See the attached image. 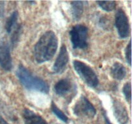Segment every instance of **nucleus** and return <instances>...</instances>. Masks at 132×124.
Returning <instances> with one entry per match:
<instances>
[{
  "label": "nucleus",
  "mask_w": 132,
  "mask_h": 124,
  "mask_svg": "<svg viewBox=\"0 0 132 124\" xmlns=\"http://www.w3.org/2000/svg\"><path fill=\"white\" fill-rule=\"evenodd\" d=\"M0 124H9L4 120L3 118H2L1 117H0Z\"/></svg>",
  "instance_id": "obj_20"
},
{
  "label": "nucleus",
  "mask_w": 132,
  "mask_h": 124,
  "mask_svg": "<svg viewBox=\"0 0 132 124\" xmlns=\"http://www.w3.org/2000/svg\"><path fill=\"white\" fill-rule=\"evenodd\" d=\"M70 40L73 49H83L88 46V29L82 25L73 26L70 31Z\"/></svg>",
  "instance_id": "obj_4"
},
{
  "label": "nucleus",
  "mask_w": 132,
  "mask_h": 124,
  "mask_svg": "<svg viewBox=\"0 0 132 124\" xmlns=\"http://www.w3.org/2000/svg\"><path fill=\"white\" fill-rule=\"evenodd\" d=\"M0 66L6 71H11L12 61L10 52V47L6 41H0Z\"/></svg>",
  "instance_id": "obj_7"
},
{
  "label": "nucleus",
  "mask_w": 132,
  "mask_h": 124,
  "mask_svg": "<svg viewBox=\"0 0 132 124\" xmlns=\"http://www.w3.org/2000/svg\"><path fill=\"white\" fill-rule=\"evenodd\" d=\"M131 83L128 82L126 83L123 87V93L125 94V97H126V100L128 101V102H130L131 101Z\"/></svg>",
  "instance_id": "obj_17"
},
{
  "label": "nucleus",
  "mask_w": 132,
  "mask_h": 124,
  "mask_svg": "<svg viewBox=\"0 0 132 124\" xmlns=\"http://www.w3.org/2000/svg\"><path fill=\"white\" fill-rule=\"evenodd\" d=\"M104 118H105V121H106V122L107 124H112L110 123V120H108V118H107V116H106L105 114H104Z\"/></svg>",
  "instance_id": "obj_21"
},
{
  "label": "nucleus",
  "mask_w": 132,
  "mask_h": 124,
  "mask_svg": "<svg viewBox=\"0 0 132 124\" xmlns=\"http://www.w3.org/2000/svg\"><path fill=\"white\" fill-rule=\"evenodd\" d=\"M23 117L25 124H47L41 116L27 109L23 111Z\"/></svg>",
  "instance_id": "obj_11"
},
{
  "label": "nucleus",
  "mask_w": 132,
  "mask_h": 124,
  "mask_svg": "<svg viewBox=\"0 0 132 124\" xmlns=\"http://www.w3.org/2000/svg\"><path fill=\"white\" fill-rule=\"evenodd\" d=\"M18 18V12L17 11H14L12 13L10 16L8 18L7 21L5 25V28L8 33H10L13 30L14 27L16 25L17 21Z\"/></svg>",
  "instance_id": "obj_14"
},
{
  "label": "nucleus",
  "mask_w": 132,
  "mask_h": 124,
  "mask_svg": "<svg viewBox=\"0 0 132 124\" xmlns=\"http://www.w3.org/2000/svg\"><path fill=\"white\" fill-rule=\"evenodd\" d=\"M21 31V25H18L14 30V33L13 34V36L12 37V44L13 45L18 42V39H19V36H20V32Z\"/></svg>",
  "instance_id": "obj_18"
},
{
  "label": "nucleus",
  "mask_w": 132,
  "mask_h": 124,
  "mask_svg": "<svg viewBox=\"0 0 132 124\" xmlns=\"http://www.w3.org/2000/svg\"><path fill=\"white\" fill-rule=\"evenodd\" d=\"M131 43L130 41L128 45H127L126 49V52H125V56H126V59L127 62L130 65H131Z\"/></svg>",
  "instance_id": "obj_19"
},
{
  "label": "nucleus",
  "mask_w": 132,
  "mask_h": 124,
  "mask_svg": "<svg viewBox=\"0 0 132 124\" xmlns=\"http://www.w3.org/2000/svg\"><path fill=\"white\" fill-rule=\"evenodd\" d=\"M73 113L80 117L93 118L96 114V110L91 102L85 96H81L73 107Z\"/></svg>",
  "instance_id": "obj_5"
},
{
  "label": "nucleus",
  "mask_w": 132,
  "mask_h": 124,
  "mask_svg": "<svg viewBox=\"0 0 132 124\" xmlns=\"http://www.w3.org/2000/svg\"><path fill=\"white\" fill-rule=\"evenodd\" d=\"M58 47L56 35L52 30L47 31L41 36L34 47V57L38 63L50 60L55 54Z\"/></svg>",
  "instance_id": "obj_1"
},
{
  "label": "nucleus",
  "mask_w": 132,
  "mask_h": 124,
  "mask_svg": "<svg viewBox=\"0 0 132 124\" xmlns=\"http://www.w3.org/2000/svg\"><path fill=\"white\" fill-rule=\"evenodd\" d=\"M126 71L124 65L119 62H116L111 68V75L114 79L121 80L125 77Z\"/></svg>",
  "instance_id": "obj_12"
},
{
  "label": "nucleus",
  "mask_w": 132,
  "mask_h": 124,
  "mask_svg": "<svg viewBox=\"0 0 132 124\" xmlns=\"http://www.w3.org/2000/svg\"><path fill=\"white\" fill-rule=\"evenodd\" d=\"M73 84L68 79H63L58 81L54 87V90L59 96L65 97L72 90Z\"/></svg>",
  "instance_id": "obj_10"
},
{
  "label": "nucleus",
  "mask_w": 132,
  "mask_h": 124,
  "mask_svg": "<svg viewBox=\"0 0 132 124\" xmlns=\"http://www.w3.org/2000/svg\"><path fill=\"white\" fill-rule=\"evenodd\" d=\"M51 109H52V112L54 113V114L56 115L57 117L58 118H59L61 120H62L63 121H64V122L67 123V121H68V117H67V116H66V115L64 114L63 113V112H62L60 109H59V108L57 107L56 105H55L54 102H52V103Z\"/></svg>",
  "instance_id": "obj_16"
},
{
  "label": "nucleus",
  "mask_w": 132,
  "mask_h": 124,
  "mask_svg": "<svg viewBox=\"0 0 132 124\" xmlns=\"http://www.w3.org/2000/svg\"><path fill=\"white\" fill-rule=\"evenodd\" d=\"M16 75L22 85L30 90L48 93L49 86L46 81L35 76L24 66L19 65L16 71Z\"/></svg>",
  "instance_id": "obj_2"
},
{
  "label": "nucleus",
  "mask_w": 132,
  "mask_h": 124,
  "mask_svg": "<svg viewBox=\"0 0 132 124\" xmlns=\"http://www.w3.org/2000/svg\"><path fill=\"white\" fill-rule=\"evenodd\" d=\"M113 108L114 115L120 124H127L129 117L128 111L123 103L118 99L113 102Z\"/></svg>",
  "instance_id": "obj_9"
},
{
  "label": "nucleus",
  "mask_w": 132,
  "mask_h": 124,
  "mask_svg": "<svg viewBox=\"0 0 132 124\" xmlns=\"http://www.w3.org/2000/svg\"><path fill=\"white\" fill-rule=\"evenodd\" d=\"M99 6L106 12L113 11L116 6V2L114 1H97Z\"/></svg>",
  "instance_id": "obj_15"
},
{
  "label": "nucleus",
  "mask_w": 132,
  "mask_h": 124,
  "mask_svg": "<svg viewBox=\"0 0 132 124\" xmlns=\"http://www.w3.org/2000/svg\"><path fill=\"white\" fill-rule=\"evenodd\" d=\"M83 1H72V14L73 19L79 20L83 12Z\"/></svg>",
  "instance_id": "obj_13"
},
{
  "label": "nucleus",
  "mask_w": 132,
  "mask_h": 124,
  "mask_svg": "<svg viewBox=\"0 0 132 124\" xmlns=\"http://www.w3.org/2000/svg\"><path fill=\"white\" fill-rule=\"evenodd\" d=\"M73 67L79 76L85 83L91 87H96L99 80L94 70L86 63L78 60L73 61Z\"/></svg>",
  "instance_id": "obj_3"
},
{
  "label": "nucleus",
  "mask_w": 132,
  "mask_h": 124,
  "mask_svg": "<svg viewBox=\"0 0 132 124\" xmlns=\"http://www.w3.org/2000/svg\"><path fill=\"white\" fill-rule=\"evenodd\" d=\"M116 27L121 38H126L130 33V23L126 13L121 9H119L116 14Z\"/></svg>",
  "instance_id": "obj_6"
},
{
  "label": "nucleus",
  "mask_w": 132,
  "mask_h": 124,
  "mask_svg": "<svg viewBox=\"0 0 132 124\" xmlns=\"http://www.w3.org/2000/svg\"><path fill=\"white\" fill-rule=\"evenodd\" d=\"M69 60L68 50L65 45H62L57 58L53 66V71L54 73L61 74L65 70Z\"/></svg>",
  "instance_id": "obj_8"
}]
</instances>
